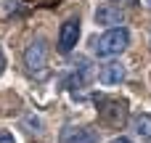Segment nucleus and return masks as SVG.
Listing matches in <instances>:
<instances>
[{
	"instance_id": "1",
	"label": "nucleus",
	"mask_w": 151,
	"mask_h": 143,
	"mask_svg": "<svg viewBox=\"0 0 151 143\" xmlns=\"http://www.w3.org/2000/svg\"><path fill=\"white\" fill-rule=\"evenodd\" d=\"M130 42V34L125 27H117V29H106L98 40H96V53L101 58H109V56H119Z\"/></svg>"
},
{
	"instance_id": "2",
	"label": "nucleus",
	"mask_w": 151,
	"mask_h": 143,
	"mask_svg": "<svg viewBox=\"0 0 151 143\" xmlns=\"http://www.w3.org/2000/svg\"><path fill=\"white\" fill-rule=\"evenodd\" d=\"M98 117L109 127H122L127 119V103L117 98H101L98 101Z\"/></svg>"
},
{
	"instance_id": "3",
	"label": "nucleus",
	"mask_w": 151,
	"mask_h": 143,
	"mask_svg": "<svg viewBox=\"0 0 151 143\" xmlns=\"http://www.w3.org/2000/svg\"><path fill=\"white\" fill-rule=\"evenodd\" d=\"M24 66L32 74H40L48 66V45H45L42 37H37V40H32L27 45V50H24Z\"/></svg>"
},
{
	"instance_id": "4",
	"label": "nucleus",
	"mask_w": 151,
	"mask_h": 143,
	"mask_svg": "<svg viewBox=\"0 0 151 143\" xmlns=\"http://www.w3.org/2000/svg\"><path fill=\"white\" fill-rule=\"evenodd\" d=\"M77 40H80V21H74V19L64 21L61 24V32H58V50L61 53H69L77 45Z\"/></svg>"
},
{
	"instance_id": "5",
	"label": "nucleus",
	"mask_w": 151,
	"mask_h": 143,
	"mask_svg": "<svg viewBox=\"0 0 151 143\" xmlns=\"http://www.w3.org/2000/svg\"><path fill=\"white\" fill-rule=\"evenodd\" d=\"M58 143H98V135L90 130V127H64L61 135H58Z\"/></svg>"
},
{
	"instance_id": "6",
	"label": "nucleus",
	"mask_w": 151,
	"mask_h": 143,
	"mask_svg": "<svg viewBox=\"0 0 151 143\" xmlns=\"http://www.w3.org/2000/svg\"><path fill=\"white\" fill-rule=\"evenodd\" d=\"M125 74H127L125 64H119V61H111V64L101 66V72H98V80H101L104 85H119V82L125 80Z\"/></svg>"
},
{
	"instance_id": "7",
	"label": "nucleus",
	"mask_w": 151,
	"mask_h": 143,
	"mask_svg": "<svg viewBox=\"0 0 151 143\" xmlns=\"http://www.w3.org/2000/svg\"><path fill=\"white\" fill-rule=\"evenodd\" d=\"M96 21H98V24H106V27H111V29H117V27L125 24V13H122L119 8H111V5H101V8L96 11Z\"/></svg>"
},
{
	"instance_id": "8",
	"label": "nucleus",
	"mask_w": 151,
	"mask_h": 143,
	"mask_svg": "<svg viewBox=\"0 0 151 143\" xmlns=\"http://www.w3.org/2000/svg\"><path fill=\"white\" fill-rule=\"evenodd\" d=\"M133 127H135V135L143 138V141H151V114H138L133 119Z\"/></svg>"
},
{
	"instance_id": "9",
	"label": "nucleus",
	"mask_w": 151,
	"mask_h": 143,
	"mask_svg": "<svg viewBox=\"0 0 151 143\" xmlns=\"http://www.w3.org/2000/svg\"><path fill=\"white\" fill-rule=\"evenodd\" d=\"M0 143H16V141H13L11 133H0Z\"/></svg>"
},
{
	"instance_id": "10",
	"label": "nucleus",
	"mask_w": 151,
	"mask_h": 143,
	"mask_svg": "<svg viewBox=\"0 0 151 143\" xmlns=\"http://www.w3.org/2000/svg\"><path fill=\"white\" fill-rule=\"evenodd\" d=\"M5 72V58H3V53H0V74Z\"/></svg>"
},
{
	"instance_id": "11",
	"label": "nucleus",
	"mask_w": 151,
	"mask_h": 143,
	"mask_svg": "<svg viewBox=\"0 0 151 143\" xmlns=\"http://www.w3.org/2000/svg\"><path fill=\"white\" fill-rule=\"evenodd\" d=\"M111 143H130V141H127V138H122V135H119V138H114V141H111Z\"/></svg>"
},
{
	"instance_id": "12",
	"label": "nucleus",
	"mask_w": 151,
	"mask_h": 143,
	"mask_svg": "<svg viewBox=\"0 0 151 143\" xmlns=\"http://www.w3.org/2000/svg\"><path fill=\"white\" fill-rule=\"evenodd\" d=\"M119 3H138V0H119Z\"/></svg>"
},
{
	"instance_id": "13",
	"label": "nucleus",
	"mask_w": 151,
	"mask_h": 143,
	"mask_svg": "<svg viewBox=\"0 0 151 143\" xmlns=\"http://www.w3.org/2000/svg\"><path fill=\"white\" fill-rule=\"evenodd\" d=\"M146 5H149V8H151V0H146Z\"/></svg>"
}]
</instances>
